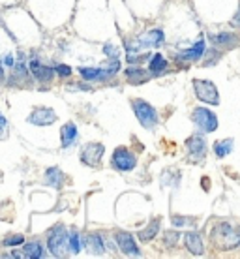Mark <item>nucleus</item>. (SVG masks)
I'll use <instances>...</instances> for the list:
<instances>
[{"label": "nucleus", "mask_w": 240, "mask_h": 259, "mask_svg": "<svg viewBox=\"0 0 240 259\" xmlns=\"http://www.w3.org/2000/svg\"><path fill=\"white\" fill-rule=\"evenodd\" d=\"M131 107H133V111H135L137 120L141 122L143 128H147V130L156 128L158 113L152 105L147 104V102H143V100H133V102H131Z\"/></svg>", "instance_id": "f257e3e1"}, {"label": "nucleus", "mask_w": 240, "mask_h": 259, "mask_svg": "<svg viewBox=\"0 0 240 259\" xmlns=\"http://www.w3.org/2000/svg\"><path fill=\"white\" fill-rule=\"evenodd\" d=\"M194 91H195V96L199 98L203 104H210V105L220 104V94H218V89H216V84L212 81H208V79H195Z\"/></svg>", "instance_id": "f03ea898"}, {"label": "nucleus", "mask_w": 240, "mask_h": 259, "mask_svg": "<svg viewBox=\"0 0 240 259\" xmlns=\"http://www.w3.org/2000/svg\"><path fill=\"white\" fill-rule=\"evenodd\" d=\"M47 244H49V252L55 257L66 255V252H68V233H66V227L64 226L53 227V231L49 233V239H47Z\"/></svg>", "instance_id": "7ed1b4c3"}, {"label": "nucleus", "mask_w": 240, "mask_h": 259, "mask_svg": "<svg viewBox=\"0 0 240 259\" xmlns=\"http://www.w3.org/2000/svg\"><path fill=\"white\" fill-rule=\"evenodd\" d=\"M191 120L195 122V126L201 130L203 134H210L218 128V118L210 109H205V107H197V109L191 113Z\"/></svg>", "instance_id": "20e7f679"}, {"label": "nucleus", "mask_w": 240, "mask_h": 259, "mask_svg": "<svg viewBox=\"0 0 240 259\" xmlns=\"http://www.w3.org/2000/svg\"><path fill=\"white\" fill-rule=\"evenodd\" d=\"M118 70H120V62L113 60L107 68H79V73H81V77L88 79V81H104L107 77H113Z\"/></svg>", "instance_id": "39448f33"}, {"label": "nucleus", "mask_w": 240, "mask_h": 259, "mask_svg": "<svg viewBox=\"0 0 240 259\" xmlns=\"http://www.w3.org/2000/svg\"><path fill=\"white\" fill-rule=\"evenodd\" d=\"M188 147V160L191 163H203L205 154H207V141L203 136H191L186 143Z\"/></svg>", "instance_id": "423d86ee"}, {"label": "nucleus", "mask_w": 240, "mask_h": 259, "mask_svg": "<svg viewBox=\"0 0 240 259\" xmlns=\"http://www.w3.org/2000/svg\"><path fill=\"white\" fill-rule=\"evenodd\" d=\"M113 165L118 169V171H131V169H135L137 165V158L135 154H131L128 149H117L113 152Z\"/></svg>", "instance_id": "0eeeda50"}, {"label": "nucleus", "mask_w": 240, "mask_h": 259, "mask_svg": "<svg viewBox=\"0 0 240 259\" xmlns=\"http://www.w3.org/2000/svg\"><path fill=\"white\" fill-rule=\"evenodd\" d=\"M105 152V147L102 143H88L84 145L83 150H81V162L84 165H98L102 156Z\"/></svg>", "instance_id": "6e6552de"}, {"label": "nucleus", "mask_w": 240, "mask_h": 259, "mask_svg": "<svg viewBox=\"0 0 240 259\" xmlns=\"http://www.w3.org/2000/svg\"><path fill=\"white\" fill-rule=\"evenodd\" d=\"M216 237H223V246L231 250L240 244V229H234L229 224H220L216 229Z\"/></svg>", "instance_id": "1a4fd4ad"}, {"label": "nucleus", "mask_w": 240, "mask_h": 259, "mask_svg": "<svg viewBox=\"0 0 240 259\" xmlns=\"http://www.w3.org/2000/svg\"><path fill=\"white\" fill-rule=\"evenodd\" d=\"M57 120V113L49 107H38L36 111H32V115L28 117V122L36 124V126H49Z\"/></svg>", "instance_id": "9d476101"}, {"label": "nucleus", "mask_w": 240, "mask_h": 259, "mask_svg": "<svg viewBox=\"0 0 240 259\" xmlns=\"http://www.w3.org/2000/svg\"><path fill=\"white\" fill-rule=\"evenodd\" d=\"M117 244L126 255H141V252H139V248L135 244V239L130 233H126V231L117 233Z\"/></svg>", "instance_id": "9b49d317"}, {"label": "nucleus", "mask_w": 240, "mask_h": 259, "mask_svg": "<svg viewBox=\"0 0 240 259\" xmlns=\"http://www.w3.org/2000/svg\"><path fill=\"white\" fill-rule=\"evenodd\" d=\"M30 71H32V75L38 79L39 83H49V81L55 77V70L49 68V66H43L41 62H38V60H32V62H30Z\"/></svg>", "instance_id": "f8f14e48"}, {"label": "nucleus", "mask_w": 240, "mask_h": 259, "mask_svg": "<svg viewBox=\"0 0 240 259\" xmlns=\"http://www.w3.org/2000/svg\"><path fill=\"white\" fill-rule=\"evenodd\" d=\"M12 255L13 257H30V259L43 257V248H41L39 242H28V244L23 246V250H17Z\"/></svg>", "instance_id": "ddd939ff"}, {"label": "nucleus", "mask_w": 240, "mask_h": 259, "mask_svg": "<svg viewBox=\"0 0 240 259\" xmlns=\"http://www.w3.org/2000/svg\"><path fill=\"white\" fill-rule=\"evenodd\" d=\"M184 242H186V248L189 250V253H194V255H203V242H201V237L194 231H189V233L184 235Z\"/></svg>", "instance_id": "4468645a"}, {"label": "nucleus", "mask_w": 240, "mask_h": 259, "mask_svg": "<svg viewBox=\"0 0 240 259\" xmlns=\"http://www.w3.org/2000/svg\"><path fill=\"white\" fill-rule=\"evenodd\" d=\"M60 139H62V147H64V149L72 147V143L77 139V126L73 122L64 124L62 130H60Z\"/></svg>", "instance_id": "2eb2a0df"}, {"label": "nucleus", "mask_w": 240, "mask_h": 259, "mask_svg": "<svg viewBox=\"0 0 240 259\" xmlns=\"http://www.w3.org/2000/svg\"><path fill=\"white\" fill-rule=\"evenodd\" d=\"M126 79H128V83H131V84L147 83L150 79V71H145V70H141V68H128V70H126Z\"/></svg>", "instance_id": "dca6fc26"}, {"label": "nucleus", "mask_w": 240, "mask_h": 259, "mask_svg": "<svg viewBox=\"0 0 240 259\" xmlns=\"http://www.w3.org/2000/svg\"><path fill=\"white\" fill-rule=\"evenodd\" d=\"M210 41H214L216 46H220V47H234L236 41H238V36L231 32H220V34H212V36H210Z\"/></svg>", "instance_id": "f3484780"}, {"label": "nucleus", "mask_w": 240, "mask_h": 259, "mask_svg": "<svg viewBox=\"0 0 240 259\" xmlns=\"http://www.w3.org/2000/svg\"><path fill=\"white\" fill-rule=\"evenodd\" d=\"M205 55V41H197L191 49L188 51H184L178 55V60H189V62H194V60H199Z\"/></svg>", "instance_id": "a211bd4d"}, {"label": "nucleus", "mask_w": 240, "mask_h": 259, "mask_svg": "<svg viewBox=\"0 0 240 259\" xmlns=\"http://www.w3.org/2000/svg\"><path fill=\"white\" fill-rule=\"evenodd\" d=\"M141 41V46H149V47H160L163 44V32L160 28H154V30H150L143 36V38L139 39Z\"/></svg>", "instance_id": "6ab92c4d"}, {"label": "nucleus", "mask_w": 240, "mask_h": 259, "mask_svg": "<svg viewBox=\"0 0 240 259\" xmlns=\"http://www.w3.org/2000/svg\"><path fill=\"white\" fill-rule=\"evenodd\" d=\"M86 248H88V252L96 253V255H102L105 252V246H104V239H102V235H88L86 237Z\"/></svg>", "instance_id": "aec40b11"}, {"label": "nucleus", "mask_w": 240, "mask_h": 259, "mask_svg": "<svg viewBox=\"0 0 240 259\" xmlns=\"http://www.w3.org/2000/svg\"><path fill=\"white\" fill-rule=\"evenodd\" d=\"M45 182L53 188H60L62 186V182H64V175H62V171L59 167H49L45 171Z\"/></svg>", "instance_id": "412c9836"}, {"label": "nucleus", "mask_w": 240, "mask_h": 259, "mask_svg": "<svg viewBox=\"0 0 240 259\" xmlns=\"http://www.w3.org/2000/svg\"><path fill=\"white\" fill-rule=\"evenodd\" d=\"M158 231H160V222L152 220L149 224V227H147V229H143V231L139 233V240H143V242H149V240H152L154 237H156Z\"/></svg>", "instance_id": "4be33fe9"}, {"label": "nucleus", "mask_w": 240, "mask_h": 259, "mask_svg": "<svg viewBox=\"0 0 240 259\" xmlns=\"http://www.w3.org/2000/svg\"><path fill=\"white\" fill-rule=\"evenodd\" d=\"M233 150V139H225V141H216L214 143V152L218 158H225Z\"/></svg>", "instance_id": "5701e85b"}, {"label": "nucleus", "mask_w": 240, "mask_h": 259, "mask_svg": "<svg viewBox=\"0 0 240 259\" xmlns=\"http://www.w3.org/2000/svg\"><path fill=\"white\" fill-rule=\"evenodd\" d=\"M167 60L163 59L162 55H154L152 60H150V71L152 73H162V71L167 70Z\"/></svg>", "instance_id": "b1692460"}, {"label": "nucleus", "mask_w": 240, "mask_h": 259, "mask_svg": "<svg viewBox=\"0 0 240 259\" xmlns=\"http://www.w3.org/2000/svg\"><path fill=\"white\" fill-rule=\"evenodd\" d=\"M68 248H70V252L73 253H79V250H81V242H79V233L73 229L72 233L68 235Z\"/></svg>", "instance_id": "393cba45"}, {"label": "nucleus", "mask_w": 240, "mask_h": 259, "mask_svg": "<svg viewBox=\"0 0 240 259\" xmlns=\"http://www.w3.org/2000/svg\"><path fill=\"white\" fill-rule=\"evenodd\" d=\"M23 240H25L23 235H12V237L4 239V246H17V244H21Z\"/></svg>", "instance_id": "a878e982"}, {"label": "nucleus", "mask_w": 240, "mask_h": 259, "mask_svg": "<svg viewBox=\"0 0 240 259\" xmlns=\"http://www.w3.org/2000/svg\"><path fill=\"white\" fill-rule=\"evenodd\" d=\"M178 237H180V235L175 233V231H169V233H165V246H173L176 240H178Z\"/></svg>", "instance_id": "bb28decb"}, {"label": "nucleus", "mask_w": 240, "mask_h": 259, "mask_svg": "<svg viewBox=\"0 0 240 259\" xmlns=\"http://www.w3.org/2000/svg\"><path fill=\"white\" fill-rule=\"evenodd\" d=\"M55 71H57L59 75H62V77H68V75H72V68H70V66H64V64H59L57 68H55Z\"/></svg>", "instance_id": "cd10ccee"}, {"label": "nucleus", "mask_w": 240, "mask_h": 259, "mask_svg": "<svg viewBox=\"0 0 240 259\" xmlns=\"http://www.w3.org/2000/svg\"><path fill=\"white\" fill-rule=\"evenodd\" d=\"M188 224H191V222H189V218H180V216H173V226L184 227V226H188Z\"/></svg>", "instance_id": "c85d7f7f"}, {"label": "nucleus", "mask_w": 240, "mask_h": 259, "mask_svg": "<svg viewBox=\"0 0 240 259\" xmlns=\"http://www.w3.org/2000/svg\"><path fill=\"white\" fill-rule=\"evenodd\" d=\"M6 130H8V120H6V117H2V113H0V139L6 136Z\"/></svg>", "instance_id": "c756f323"}, {"label": "nucleus", "mask_w": 240, "mask_h": 259, "mask_svg": "<svg viewBox=\"0 0 240 259\" xmlns=\"http://www.w3.org/2000/svg\"><path fill=\"white\" fill-rule=\"evenodd\" d=\"M231 26H233V28H240V8H238V12L234 13L233 19H231Z\"/></svg>", "instance_id": "7c9ffc66"}, {"label": "nucleus", "mask_w": 240, "mask_h": 259, "mask_svg": "<svg viewBox=\"0 0 240 259\" xmlns=\"http://www.w3.org/2000/svg\"><path fill=\"white\" fill-rule=\"evenodd\" d=\"M4 64L13 66V57H12V55H6V57H4Z\"/></svg>", "instance_id": "2f4dec72"}, {"label": "nucleus", "mask_w": 240, "mask_h": 259, "mask_svg": "<svg viewBox=\"0 0 240 259\" xmlns=\"http://www.w3.org/2000/svg\"><path fill=\"white\" fill-rule=\"evenodd\" d=\"M0 81H4V71H2V64H0Z\"/></svg>", "instance_id": "473e14b6"}]
</instances>
